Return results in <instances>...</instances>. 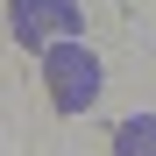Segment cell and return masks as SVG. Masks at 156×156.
Segmentation results:
<instances>
[{"label":"cell","instance_id":"obj_1","mask_svg":"<svg viewBox=\"0 0 156 156\" xmlns=\"http://www.w3.org/2000/svg\"><path fill=\"white\" fill-rule=\"evenodd\" d=\"M43 85H50V107L57 114H92V99H99V57L85 43H57V50H43Z\"/></svg>","mask_w":156,"mask_h":156},{"label":"cell","instance_id":"obj_2","mask_svg":"<svg viewBox=\"0 0 156 156\" xmlns=\"http://www.w3.org/2000/svg\"><path fill=\"white\" fill-rule=\"evenodd\" d=\"M78 29H85V14H78V0H7V36L21 43V50H57V43H71Z\"/></svg>","mask_w":156,"mask_h":156},{"label":"cell","instance_id":"obj_3","mask_svg":"<svg viewBox=\"0 0 156 156\" xmlns=\"http://www.w3.org/2000/svg\"><path fill=\"white\" fill-rule=\"evenodd\" d=\"M114 156H156V114H135L114 128Z\"/></svg>","mask_w":156,"mask_h":156}]
</instances>
